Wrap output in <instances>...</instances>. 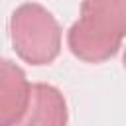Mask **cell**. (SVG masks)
Wrapping results in <instances>:
<instances>
[{"label": "cell", "instance_id": "7a4b0ae2", "mask_svg": "<svg viewBox=\"0 0 126 126\" xmlns=\"http://www.w3.org/2000/svg\"><path fill=\"white\" fill-rule=\"evenodd\" d=\"M10 39L18 57L35 67L53 63L61 51V28L57 20L35 2H26L14 10Z\"/></svg>", "mask_w": 126, "mask_h": 126}, {"label": "cell", "instance_id": "277c9868", "mask_svg": "<svg viewBox=\"0 0 126 126\" xmlns=\"http://www.w3.org/2000/svg\"><path fill=\"white\" fill-rule=\"evenodd\" d=\"M67 122V102L59 89L45 83L30 85L26 112L20 124L26 126H63Z\"/></svg>", "mask_w": 126, "mask_h": 126}, {"label": "cell", "instance_id": "6da1fadb", "mask_svg": "<svg viewBox=\"0 0 126 126\" xmlns=\"http://www.w3.org/2000/svg\"><path fill=\"white\" fill-rule=\"evenodd\" d=\"M126 32V0H83L77 22L67 32L71 53L85 63L112 59Z\"/></svg>", "mask_w": 126, "mask_h": 126}, {"label": "cell", "instance_id": "3957f363", "mask_svg": "<svg viewBox=\"0 0 126 126\" xmlns=\"http://www.w3.org/2000/svg\"><path fill=\"white\" fill-rule=\"evenodd\" d=\"M30 85L22 67L0 57V126L20 124L28 106Z\"/></svg>", "mask_w": 126, "mask_h": 126}]
</instances>
